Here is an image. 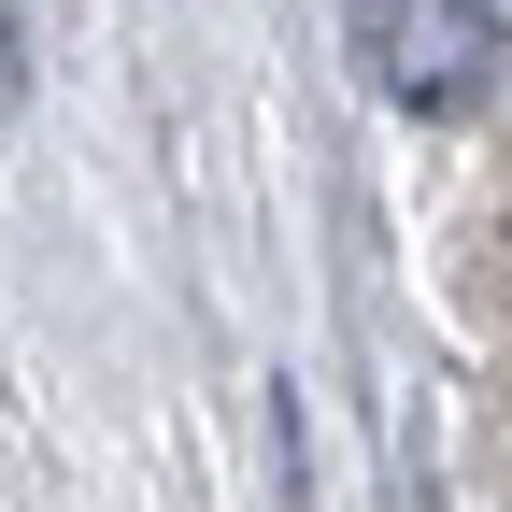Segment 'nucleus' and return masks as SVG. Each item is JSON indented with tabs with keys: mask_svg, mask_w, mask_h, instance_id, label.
I'll list each match as a JSON object with an SVG mask.
<instances>
[{
	"mask_svg": "<svg viewBox=\"0 0 512 512\" xmlns=\"http://www.w3.org/2000/svg\"><path fill=\"white\" fill-rule=\"evenodd\" d=\"M356 43L399 114H470L498 86V0H356Z\"/></svg>",
	"mask_w": 512,
	"mask_h": 512,
	"instance_id": "obj_1",
	"label": "nucleus"
},
{
	"mask_svg": "<svg viewBox=\"0 0 512 512\" xmlns=\"http://www.w3.org/2000/svg\"><path fill=\"white\" fill-rule=\"evenodd\" d=\"M0 100H29V15L0 0Z\"/></svg>",
	"mask_w": 512,
	"mask_h": 512,
	"instance_id": "obj_2",
	"label": "nucleus"
},
{
	"mask_svg": "<svg viewBox=\"0 0 512 512\" xmlns=\"http://www.w3.org/2000/svg\"><path fill=\"white\" fill-rule=\"evenodd\" d=\"M498 15H512V0H498Z\"/></svg>",
	"mask_w": 512,
	"mask_h": 512,
	"instance_id": "obj_3",
	"label": "nucleus"
}]
</instances>
